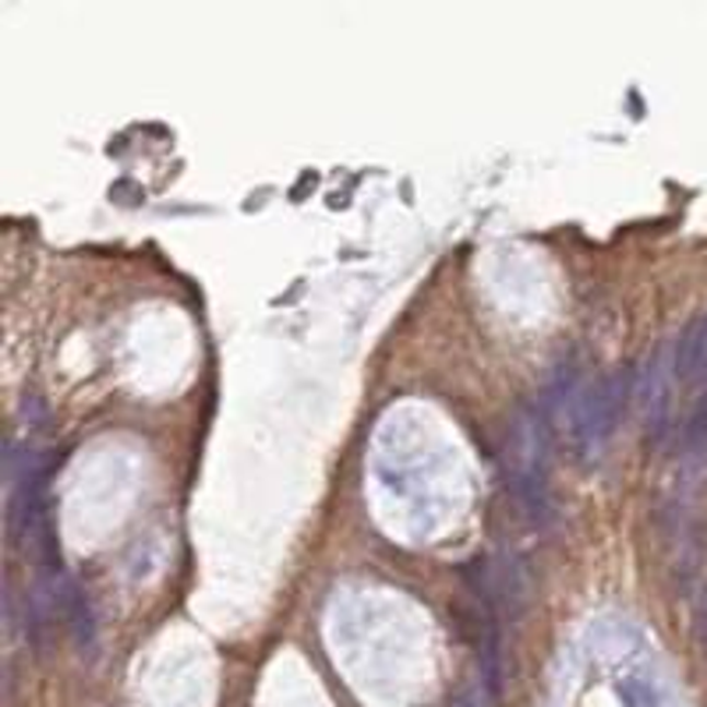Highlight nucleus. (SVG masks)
Masks as SVG:
<instances>
[{
  "label": "nucleus",
  "instance_id": "f03ea898",
  "mask_svg": "<svg viewBox=\"0 0 707 707\" xmlns=\"http://www.w3.org/2000/svg\"><path fill=\"white\" fill-rule=\"evenodd\" d=\"M634 389H637V372L629 365H620L609 375H601L591 389H584V397L574 403V443L584 463L601 460L609 439L620 428Z\"/></svg>",
  "mask_w": 707,
  "mask_h": 707
},
{
  "label": "nucleus",
  "instance_id": "39448f33",
  "mask_svg": "<svg viewBox=\"0 0 707 707\" xmlns=\"http://www.w3.org/2000/svg\"><path fill=\"white\" fill-rule=\"evenodd\" d=\"M60 615L68 620V629L74 644H79V651H93L96 648V615H93V605H89V594L79 588L74 580H68L64 588H60Z\"/></svg>",
  "mask_w": 707,
  "mask_h": 707
},
{
  "label": "nucleus",
  "instance_id": "20e7f679",
  "mask_svg": "<svg viewBox=\"0 0 707 707\" xmlns=\"http://www.w3.org/2000/svg\"><path fill=\"white\" fill-rule=\"evenodd\" d=\"M672 372L680 382H694L707 375V311L697 315L672 343Z\"/></svg>",
  "mask_w": 707,
  "mask_h": 707
},
{
  "label": "nucleus",
  "instance_id": "7ed1b4c3",
  "mask_svg": "<svg viewBox=\"0 0 707 707\" xmlns=\"http://www.w3.org/2000/svg\"><path fill=\"white\" fill-rule=\"evenodd\" d=\"M672 351H665L651 368V386L648 397H644V408H648V439L651 443H665L669 425H672Z\"/></svg>",
  "mask_w": 707,
  "mask_h": 707
},
{
  "label": "nucleus",
  "instance_id": "f257e3e1",
  "mask_svg": "<svg viewBox=\"0 0 707 707\" xmlns=\"http://www.w3.org/2000/svg\"><path fill=\"white\" fill-rule=\"evenodd\" d=\"M549 446H552V414L534 400L509 425V468H514V492L534 528H549L555 517L549 488Z\"/></svg>",
  "mask_w": 707,
  "mask_h": 707
},
{
  "label": "nucleus",
  "instance_id": "0eeeda50",
  "mask_svg": "<svg viewBox=\"0 0 707 707\" xmlns=\"http://www.w3.org/2000/svg\"><path fill=\"white\" fill-rule=\"evenodd\" d=\"M620 697H623L626 707H658L655 690L648 683H640V680H623L620 683Z\"/></svg>",
  "mask_w": 707,
  "mask_h": 707
},
{
  "label": "nucleus",
  "instance_id": "423d86ee",
  "mask_svg": "<svg viewBox=\"0 0 707 707\" xmlns=\"http://www.w3.org/2000/svg\"><path fill=\"white\" fill-rule=\"evenodd\" d=\"M683 453L694 463L707 460V389L700 393V400L694 403V411H690L686 425H683Z\"/></svg>",
  "mask_w": 707,
  "mask_h": 707
}]
</instances>
